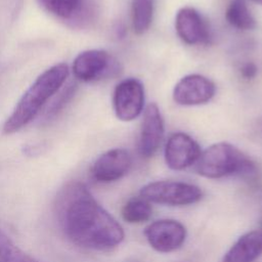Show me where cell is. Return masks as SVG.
<instances>
[{
	"instance_id": "1",
	"label": "cell",
	"mask_w": 262,
	"mask_h": 262,
	"mask_svg": "<svg viewBox=\"0 0 262 262\" xmlns=\"http://www.w3.org/2000/svg\"><path fill=\"white\" fill-rule=\"evenodd\" d=\"M56 213L64 235L78 247L110 251L124 239L119 222L81 182H71L60 191Z\"/></svg>"
},
{
	"instance_id": "2",
	"label": "cell",
	"mask_w": 262,
	"mask_h": 262,
	"mask_svg": "<svg viewBox=\"0 0 262 262\" xmlns=\"http://www.w3.org/2000/svg\"><path fill=\"white\" fill-rule=\"evenodd\" d=\"M68 75L69 68L63 62L54 64L39 75L6 119L2 127L3 133H15L31 123L50 97L60 89Z\"/></svg>"
},
{
	"instance_id": "3",
	"label": "cell",
	"mask_w": 262,
	"mask_h": 262,
	"mask_svg": "<svg viewBox=\"0 0 262 262\" xmlns=\"http://www.w3.org/2000/svg\"><path fill=\"white\" fill-rule=\"evenodd\" d=\"M195 169L201 176L210 179L237 175L253 180L257 176L256 164L228 142L214 143L202 151Z\"/></svg>"
},
{
	"instance_id": "4",
	"label": "cell",
	"mask_w": 262,
	"mask_h": 262,
	"mask_svg": "<svg viewBox=\"0 0 262 262\" xmlns=\"http://www.w3.org/2000/svg\"><path fill=\"white\" fill-rule=\"evenodd\" d=\"M140 196L149 203L168 206H186L198 203L202 196V189L190 183L172 180L154 181L144 185Z\"/></svg>"
},
{
	"instance_id": "5",
	"label": "cell",
	"mask_w": 262,
	"mask_h": 262,
	"mask_svg": "<svg viewBox=\"0 0 262 262\" xmlns=\"http://www.w3.org/2000/svg\"><path fill=\"white\" fill-rule=\"evenodd\" d=\"M118 61L106 51L90 49L78 54L73 62L74 76L83 82H94L119 73Z\"/></svg>"
},
{
	"instance_id": "6",
	"label": "cell",
	"mask_w": 262,
	"mask_h": 262,
	"mask_svg": "<svg viewBox=\"0 0 262 262\" xmlns=\"http://www.w3.org/2000/svg\"><path fill=\"white\" fill-rule=\"evenodd\" d=\"M144 87L135 78L122 80L115 88L113 107L117 118L124 122L136 119L143 111Z\"/></svg>"
},
{
	"instance_id": "7",
	"label": "cell",
	"mask_w": 262,
	"mask_h": 262,
	"mask_svg": "<svg viewBox=\"0 0 262 262\" xmlns=\"http://www.w3.org/2000/svg\"><path fill=\"white\" fill-rule=\"evenodd\" d=\"M149 246L160 253H170L179 249L186 238V228L174 219H161L144 229Z\"/></svg>"
},
{
	"instance_id": "8",
	"label": "cell",
	"mask_w": 262,
	"mask_h": 262,
	"mask_svg": "<svg viewBox=\"0 0 262 262\" xmlns=\"http://www.w3.org/2000/svg\"><path fill=\"white\" fill-rule=\"evenodd\" d=\"M215 84L205 76L190 74L181 78L173 89V99L180 105H200L215 95Z\"/></svg>"
},
{
	"instance_id": "9",
	"label": "cell",
	"mask_w": 262,
	"mask_h": 262,
	"mask_svg": "<svg viewBox=\"0 0 262 262\" xmlns=\"http://www.w3.org/2000/svg\"><path fill=\"white\" fill-rule=\"evenodd\" d=\"M201 154L199 143L191 136L183 132H177L168 138L164 157L170 169L181 171L195 164Z\"/></svg>"
},
{
	"instance_id": "10",
	"label": "cell",
	"mask_w": 262,
	"mask_h": 262,
	"mask_svg": "<svg viewBox=\"0 0 262 262\" xmlns=\"http://www.w3.org/2000/svg\"><path fill=\"white\" fill-rule=\"evenodd\" d=\"M132 159L128 150L113 148L100 155L91 166L92 178L100 183H110L121 179L131 168Z\"/></svg>"
},
{
	"instance_id": "11",
	"label": "cell",
	"mask_w": 262,
	"mask_h": 262,
	"mask_svg": "<svg viewBox=\"0 0 262 262\" xmlns=\"http://www.w3.org/2000/svg\"><path fill=\"white\" fill-rule=\"evenodd\" d=\"M175 29L178 37L188 45L207 44L211 34L207 21L192 7L180 8L175 16Z\"/></svg>"
},
{
	"instance_id": "12",
	"label": "cell",
	"mask_w": 262,
	"mask_h": 262,
	"mask_svg": "<svg viewBox=\"0 0 262 262\" xmlns=\"http://www.w3.org/2000/svg\"><path fill=\"white\" fill-rule=\"evenodd\" d=\"M164 136V121L156 103H149L143 114L138 140V151L143 158L152 157L158 150Z\"/></svg>"
},
{
	"instance_id": "13",
	"label": "cell",
	"mask_w": 262,
	"mask_h": 262,
	"mask_svg": "<svg viewBox=\"0 0 262 262\" xmlns=\"http://www.w3.org/2000/svg\"><path fill=\"white\" fill-rule=\"evenodd\" d=\"M42 6L59 19L82 25L91 16L89 0H40Z\"/></svg>"
},
{
	"instance_id": "14",
	"label": "cell",
	"mask_w": 262,
	"mask_h": 262,
	"mask_svg": "<svg viewBox=\"0 0 262 262\" xmlns=\"http://www.w3.org/2000/svg\"><path fill=\"white\" fill-rule=\"evenodd\" d=\"M262 255V232L249 231L239 236L225 253L222 262H255Z\"/></svg>"
},
{
	"instance_id": "15",
	"label": "cell",
	"mask_w": 262,
	"mask_h": 262,
	"mask_svg": "<svg viewBox=\"0 0 262 262\" xmlns=\"http://www.w3.org/2000/svg\"><path fill=\"white\" fill-rule=\"evenodd\" d=\"M225 17L229 25L238 30H253L256 19L245 0H231L226 8Z\"/></svg>"
},
{
	"instance_id": "16",
	"label": "cell",
	"mask_w": 262,
	"mask_h": 262,
	"mask_svg": "<svg viewBox=\"0 0 262 262\" xmlns=\"http://www.w3.org/2000/svg\"><path fill=\"white\" fill-rule=\"evenodd\" d=\"M154 16V0H132L131 23L135 34L145 33Z\"/></svg>"
},
{
	"instance_id": "17",
	"label": "cell",
	"mask_w": 262,
	"mask_h": 262,
	"mask_svg": "<svg viewBox=\"0 0 262 262\" xmlns=\"http://www.w3.org/2000/svg\"><path fill=\"white\" fill-rule=\"evenodd\" d=\"M151 206L142 196H134L128 200L122 208V217L128 223H142L151 216Z\"/></svg>"
},
{
	"instance_id": "18",
	"label": "cell",
	"mask_w": 262,
	"mask_h": 262,
	"mask_svg": "<svg viewBox=\"0 0 262 262\" xmlns=\"http://www.w3.org/2000/svg\"><path fill=\"white\" fill-rule=\"evenodd\" d=\"M0 262H40L16 246L0 230Z\"/></svg>"
},
{
	"instance_id": "19",
	"label": "cell",
	"mask_w": 262,
	"mask_h": 262,
	"mask_svg": "<svg viewBox=\"0 0 262 262\" xmlns=\"http://www.w3.org/2000/svg\"><path fill=\"white\" fill-rule=\"evenodd\" d=\"M76 90V85L75 84H70L67 89H63L62 92L58 95V97L53 101L51 106L48 108L46 113V118L49 120V118L55 116L63 106L64 104L72 98Z\"/></svg>"
},
{
	"instance_id": "20",
	"label": "cell",
	"mask_w": 262,
	"mask_h": 262,
	"mask_svg": "<svg viewBox=\"0 0 262 262\" xmlns=\"http://www.w3.org/2000/svg\"><path fill=\"white\" fill-rule=\"evenodd\" d=\"M257 72H258V69L256 64L251 61L244 63L243 67L241 68V75L248 80L253 79L257 75Z\"/></svg>"
},
{
	"instance_id": "21",
	"label": "cell",
	"mask_w": 262,
	"mask_h": 262,
	"mask_svg": "<svg viewBox=\"0 0 262 262\" xmlns=\"http://www.w3.org/2000/svg\"><path fill=\"white\" fill-rule=\"evenodd\" d=\"M252 1H254V2H256V3H258V4H260V5H262V0H252Z\"/></svg>"
},
{
	"instance_id": "22",
	"label": "cell",
	"mask_w": 262,
	"mask_h": 262,
	"mask_svg": "<svg viewBox=\"0 0 262 262\" xmlns=\"http://www.w3.org/2000/svg\"><path fill=\"white\" fill-rule=\"evenodd\" d=\"M177 262H190V261H186V260H183V261H177Z\"/></svg>"
},
{
	"instance_id": "23",
	"label": "cell",
	"mask_w": 262,
	"mask_h": 262,
	"mask_svg": "<svg viewBox=\"0 0 262 262\" xmlns=\"http://www.w3.org/2000/svg\"><path fill=\"white\" fill-rule=\"evenodd\" d=\"M260 231H261V232H262V229H261V230H260Z\"/></svg>"
}]
</instances>
